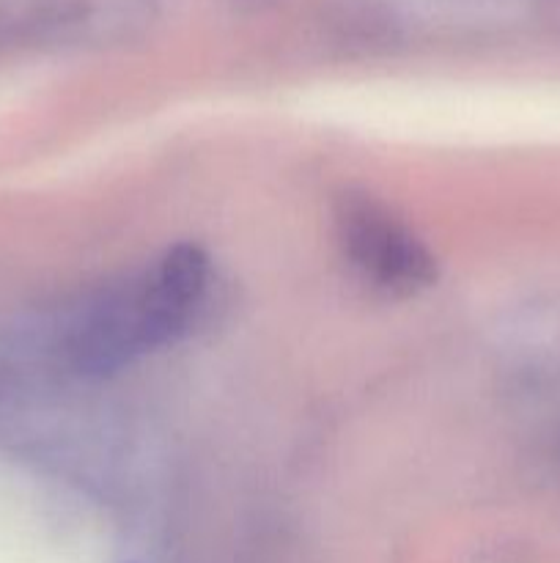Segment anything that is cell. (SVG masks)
<instances>
[{"mask_svg": "<svg viewBox=\"0 0 560 563\" xmlns=\"http://www.w3.org/2000/svg\"><path fill=\"white\" fill-rule=\"evenodd\" d=\"M209 278L212 267L201 247H170L77 313L66 335L69 361L82 374H110L173 344L201 313Z\"/></svg>", "mask_w": 560, "mask_h": 563, "instance_id": "cell-1", "label": "cell"}, {"mask_svg": "<svg viewBox=\"0 0 560 563\" xmlns=\"http://www.w3.org/2000/svg\"><path fill=\"white\" fill-rule=\"evenodd\" d=\"M335 236L349 267L384 295L410 297L437 280V262L428 247L377 198L340 196Z\"/></svg>", "mask_w": 560, "mask_h": 563, "instance_id": "cell-2", "label": "cell"}]
</instances>
